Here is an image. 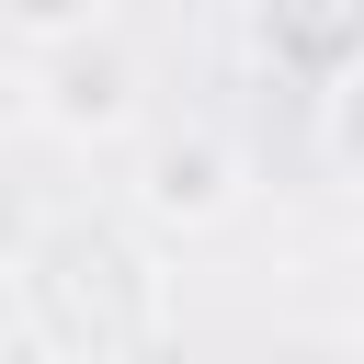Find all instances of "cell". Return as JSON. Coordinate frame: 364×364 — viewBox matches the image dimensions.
Here are the masks:
<instances>
[{
    "label": "cell",
    "instance_id": "cell-1",
    "mask_svg": "<svg viewBox=\"0 0 364 364\" xmlns=\"http://www.w3.org/2000/svg\"><path fill=\"white\" fill-rule=\"evenodd\" d=\"M11 307H23V341H46L57 364H159L171 341L159 239L125 216H46L11 250Z\"/></svg>",
    "mask_w": 364,
    "mask_h": 364
},
{
    "label": "cell",
    "instance_id": "cell-5",
    "mask_svg": "<svg viewBox=\"0 0 364 364\" xmlns=\"http://www.w3.org/2000/svg\"><path fill=\"white\" fill-rule=\"evenodd\" d=\"M102 11H114V0H0V34H23V46H68V34H102Z\"/></svg>",
    "mask_w": 364,
    "mask_h": 364
},
{
    "label": "cell",
    "instance_id": "cell-4",
    "mask_svg": "<svg viewBox=\"0 0 364 364\" xmlns=\"http://www.w3.org/2000/svg\"><path fill=\"white\" fill-rule=\"evenodd\" d=\"M250 57L307 91H341L364 68V0H250Z\"/></svg>",
    "mask_w": 364,
    "mask_h": 364
},
{
    "label": "cell",
    "instance_id": "cell-6",
    "mask_svg": "<svg viewBox=\"0 0 364 364\" xmlns=\"http://www.w3.org/2000/svg\"><path fill=\"white\" fill-rule=\"evenodd\" d=\"M0 364H57V353H46V341H23V330H11V341H0Z\"/></svg>",
    "mask_w": 364,
    "mask_h": 364
},
{
    "label": "cell",
    "instance_id": "cell-3",
    "mask_svg": "<svg viewBox=\"0 0 364 364\" xmlns=\"http://www.w3.org/2000/svg\"><path fill=\"white\" fill-rule=\"evenodd\" d=\"M136 57L114 46V34H68V46H34V114H46V136H68V148H102V136H125L136 125Z\"/></svg>",
    "mask_w": 364,
    "mask_h": 364
},
{
    "label": "cell",
    "instance_id": "cell-2",
    "mask_svg": "<svg viewBox=\"0 0 364 364\" xmlns=\"http://www.w3.org/2000/svg\"><path fill=\"white\" fill-rule=\"evenodd\" d=\"M125 228H148V239H193V228H216L228 205H239V148L228 136H205V125H171V136H148L136 148V182H125Z\"/></svg>",
    "mask_w": 364,
    "mask_h": 364
}]
</instances>
